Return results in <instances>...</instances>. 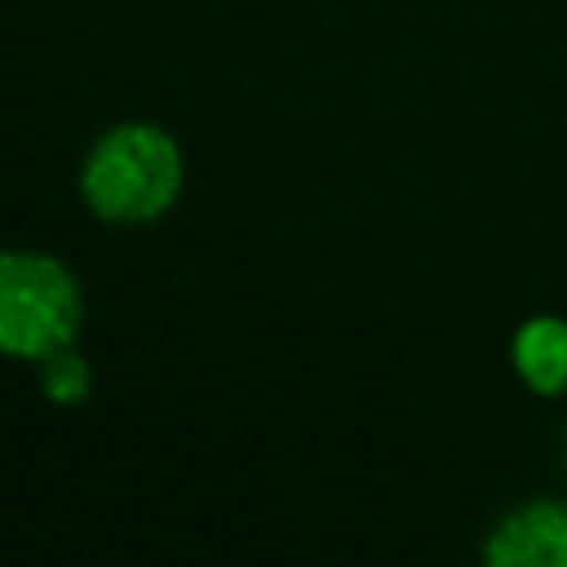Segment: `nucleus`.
I'll return each instance as SVG.
<instances>
[{
    "label": "nucleus",
    "instance_id": "1",
    "mask_svg": "<svg viewBox=\"0 0 567 567\" xmlns=\"http://www.w3.org/2000/svg\"><path fill=\"white\" fill-rule=\"evenodd\" d=\"M186 186L182 142L155 120H120L102 128L75 173L84 208L106 226H151L168 217Z\"/></svg>",
    "mask_w": 567,
    "mask_h": 567
},
{
    "label": "nucleus",
    "instance_id": "2",
    "mask_svg": "<svg viewBox=\"0 0 567 567\" xmlns=\"http://www.w3.org/2000/svg\"><path fill=\"white\" fill-rule=\"evenodd\" d=\"M84 328V288L75 270L44 248H9L0 257V346L13 363H40L75 346Z\"/></svg>",
    "mask_w": 567,
    "mask_h": 567
},
{
    "label": "nucleus",
    "instance_id": "3",
    "mask_svg": "<svg viewBox=\"0 0 567 567\" xmlns=\"http://www.w3.org/2000/svg\"><path fill=\"white\" fill-rule=\"evenodd\" d=\"M487 567H567V501L536 496L505 509L483 536Z\"/></svg>",
    "mask_w": 567,
    "mask_h": 567
},
{
    "label": "nucleus",
    "instance_id": "4",
    "mask_svg": "<svg viewBox=\"0 0 567 567\" xmlns=\"http://www.w3.org/2000/svg\"><path fill=\"white\" fill-rule=\"evenodd\" d=\"M509 368L536 399L567 394V319L563 315H532L509 337Z\"/></svg>",
    "mask_w": 567,
    "mask_h": 567
},
{
    "label": "nucleus",
    "instance_id": "5",
    "mask_svg": "<svg viewBox=\"0 0 567 567\" xmlns=\"http://www.w3.org/2000/svg\"><path fill=\"white\" fill-rule=\"evenodd\" d=\"M35 377H40V394L49 403H58V408H80L89 399V390H93V368L75 346H62L49 359H40Z\"/></svg>",
    "mask_w": 567,
    "mask_h": 567
},
{
    "label": "nucleus",
    "instance_id": "6",
    "mask_svg": "<svg viewBox=\"0 0 567 567\" xmlns=\"http://www.w3.org/2000/svg\"><path fill=\"white\" fill-rule=\"evenodd\" d=\"M563 456H567V434H563Z\"/></svg>",
    "mask_w": 567,
    "mask_h": 567
}]
</instances>
